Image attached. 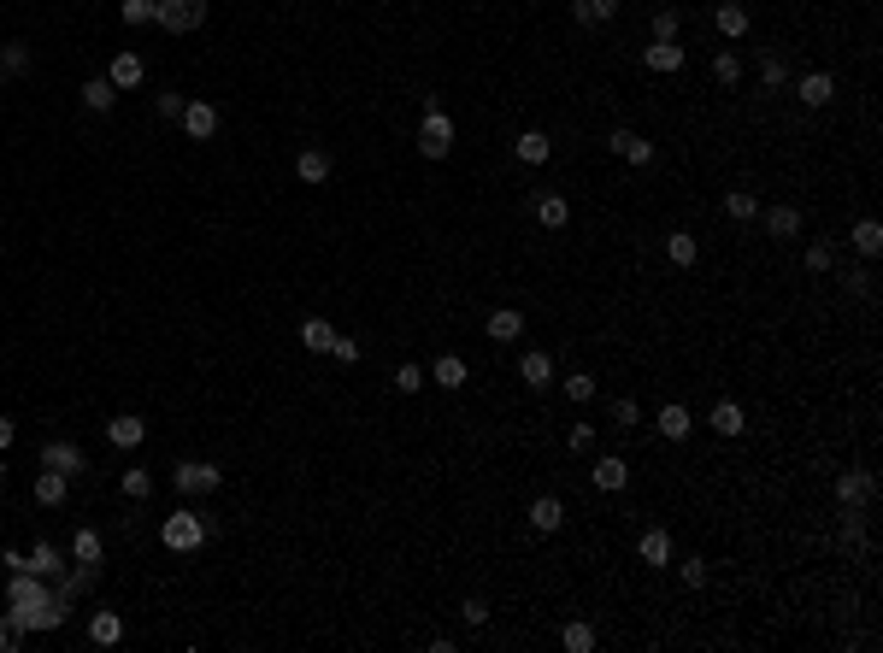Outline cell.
<instances>
[{"instance_id":"5","label":"cell","mask_w":883,"mask_h":653,"mask_svg":"<svg viewBox=\"0 0 883 653\" xmlns=\"http://www.w3.org/2000/svg\"><path fill=\"white\" fill-rule=\"evenodd\" d=\"M177 124H183L189 142H213V136H218V106H213V100H183Z\"/></svg>"},{"instance_id":"39","label":"cell","mask_w":883,"mask_h":653,"mask_svg":"<svg viewBox=\"0 0 883 653\" xmlns=\"http://www.w3.org/2000/svg\"><path fill=\"white\" fill-rule=\"evenodd\" d=\"M566 400H571V407H589V400H595V377L589 371H571L566 377Z\"/></svg>"},{"instance_id":"4","label":"cell","mask_w":883,"mask_h":653,"mask_svg":"<svg viewBox=\"0 0 883 653\" xmlns=\"http://www.w3.org/2000/svg\"><path fill=\"white\" fill-rule=\"evenodd\" d=\"M201 18H206V0H159V6H154V24H159L166 35L201 30Z\"/></svg>"},{"instance_id":"26","label":"cell","mask_w":883,"mask_h":653,"mask_svg":"<svg viewBox=\"0 0 883 653\" xmlns=\"http://www.w3.org/2000/svg\"><path fill=\"white\" fill-rule=\"evenodd\" d=\"M30 571H42L47 583H54V577L65 571V554H59V548H54V542H47V536H42V542L30 548Z\"/></svg>"},{"instance_id":"45","label":"cell","mask_w":883,"mask_h":653,"mask_svg":"<svg viewBox=\"0 0 883 653\" xmlns=\"http://www.w3.org/2000/svg\"><path fill=\"white\" fill-rule=\"evenodd\" d=\"M24 636H30V630H24V624H18V618H12V612H0V653H12V648H24Z\"/></svg>"},{"instance_id":"37","label":"cell","mask_w":883,"mask_h":653,"mask_svg":"<svg viewBox=\"0 0 883 653\" xmlns=\"http://www.w3.org/2000/svg\"><path fill=\"white\" fill-rule=\"evenodd\" d=\"M725 212H730L737 224H754V212H760V200H754L748 188H730V195H725Z\"/></svg>"},{"instance_id":"48","label":"cell","mask_w":883,"mask_h":653,"mask_svg":"<svg viewBox=\"0 0 883 653\" xmlns=\"http://www.w3.org/2000/svg\"><path fill=\"white\" fill-rule=\"evenodd\" d=\"M837 266V247L830 242H807V271H830Z\"/></svg>"},{"instance_id":"46","label":"cell","mask_w":883,"mask_h":653,"mask_svg":"<svg viewBox=\"0 0 883 653\" xmlns=\"http://www.w3.org/2000/svg\"><path fill=\"white\" fill-rule=\"evenodd\" d=\"M566 648H571V653H589V648H595V630H589L583 618H571V624H566Z\"/></svg>"},{"instance_id":"22","label":"cell","mask_w":883,"mask_h":653,"mask_svg":"<svg viewBox=\"0 0 883 653\" xmlns=\"http://www.w3.org/2000/svg\"><path fill=\"white\" fill-rule=\"evenodd\" d=\"M766 236L795 242V236H801V206H772V212H766Z\"/></svg>"},{"instance_id":"6","label":"cell","mask_w":883,"mask_h":653,"mask_svg":"<svg viewBox=\"0 0 883 653\" xmlns=\"http://www.w3.org/2000/svg\"><path fill=\"white\" fill-rule=\"evenodd\" d=\"M71 565H77V571H59V577H54V595H59V600H77L83 588L101 583V559H71Z\"/></svg>"},{"instance_id":"42","label":"cell","mask_w":883,"mask_h":653,"mask_svg":"<svg viewBox=\"0 0 883 653\" xmlns=\"http://www.w3.org/2000/svg\"><path fill=\"white\" fill-rule=\"evenodd\" d=\"M837 542H842V548H866V518H860V507H848V518H842Z\"/></svg>"},{"instance_id":"52","label":"cell","mask_w":883,"mask_h":653,"mask_svg":"<svg viewBox=\"0 0 883 653\" xmlns=\"http://www.w3.org/2000/svg\"><path fill=\"white\" fill-rule=\"evenodd\" d=\"M330 359H342V366H354V359H359V342H354V336H342V330H336V342H330Z\"/></svg>"},{"instance_id":"27","label":"cell","mask_w":883,"mask_h":653,"mask_svg":"<svg viewBox=\"0 0 883 653\" xmlns=\"http://www.w3.org/2000/svg\"><path fill=\"white\" fill-rule=\"evenodd\" d=\"M713 18H718V35H730V42H737V35H748V6H742V0H725Z\"/></svg>"},{"instance_id":"40","label":"cell","mask_w":883,"mask_h":653,"mask_svg":"<svg viewBox=\"0 0 883 653\" xmlns=\"http://www.w3.org/2000/svg\"><path fill=\"white\" fill-rule=\"evenodd\" d=\"M118 488H124V500H147V495H154V477L135 466V471H124V477H118Z\"/></svg>"},{"instance_id":"43","label":"cell","mask_w":883,"mask_h":653,"mask_svg":"<svg viewBox=\"0 0 883 653\" xmlns=\"http://www.w3.org/2000/svg\"><path fill=\"white\" fill-rule=\"evenodd\" d=\"M677 30H683V18H677L671 6L654 12V42H677Z\"/></svg>"},{"instance_id":"13","label":"cell","mask_w":883,"mask_h":653,"mask_svg":"<svg viewBox=\"0 0 883 653\" xmlns=\"http://www.w3.org/2000/svg\"><path fill=\"white\" fill-rule=\"evenodd\" d=\"M106 442L130 454V447H142V442H147V424L135 418V412H118V418H106Z\"/></svg>"},{"instance_id":"23","label":"cell","mask_w":883,"mask_h":653,"mask_svg":"<svg viewBox=\"0 0 883 653\" xmlns=\"http://www.w3.org/2000/svg\"><path fill=\"white\" fill-rule=\"evenodd\" d=\"M89 642L95 648H118L124 642V618H118V612H95V618H89Z\"/></svg>"},{"instance_id":"2","label":"cell","mask_w":883,"mask_h":653,"mask_svg":"<svg viewBox=\"0 0 883 653\" xmlns=\"http://www.w3.org/2000/svg\"><path fill=\"white\" fill-rule=\"evenodd\" d=\"M171 488H177L183 500H189V495H218V488H224V471L213 466V459H183V466L171 471Z\"/></svg>"},{"instance_id":"31","label":"cell","mask_w":883,"mask_h":653,"mask_svg":"<svg viewBox=\"0 0 883 653\" xmlns=\"http://www.w3.org/2000/svg\"><path fill=\"white\" fill-rule=\"evenodd\" d=\"M295 171H301V183H330V154L325 147H306V154L295 159Z\"/></svg>"},{"instance_id":"7","label":"cell","mask_w":883,"mask_h":653,"mask_svg":"<svg viewBox=\"0 0 883 653\" xmlns=\"http://www.w3.org/2000/svg\"><path fill=\"white\" fill-rule=\"evenodd\" d=\"M42 466L65 471V477H83V471H89V454H83L77 442H42Z\"/></svg>"},{"instance_id":"9","label":"cell","mask_w":883,"mask_h":653,"mask_svg":"<svg viewBox=\"0 0 883 653\" xmlns=\"http://www.w3.org/2000/svg\"><path fill=\"white\" fill-rule=\"evenodd\" d=\"M47 600V577L42 571H12L6 577V607H35Z\"/></svg>"},{"instance_id":"20","label":"cell","mask_w":883,"mask_h":653,"mask_svg":"<svg viewBox=\"0 0 883 653\" xmlns=\"http://www.w3.org/2000/svg\"><path fill=\"white\" fill-rule=\"evenodd\" d=\"M642 65L660 71V77H671V71H683V47L677 42H654V47H642Z\"/></svg>"},{"instance_id":"18","label":"cell","mask_w":883,"mask_h":653,"mask_svg":"<svg viewBox=\"0 0 883 653\" xmlns=\"http://www.w3.org/2000/svg\"><path fill=\"white\" fill-rule=\"evenodd\" d=\"M637 554H642V565H660V571H666V565L677 559V548H671V536H666V530H642Z\"/></svg>"},{"instance_id":"51","label":"cell","mask_w":883,"mask_h":653,"mask_svg":"<svg viewBox=\"0 0 883 653\" xmlns=\"http://www.w3.org/2000/svg\"><path fill=\"white\" fill-rule=\"evenodd\" d=\"M459 618H466L471 630H477V624H489V600H483V595H466V607H459Z\"/></svg>"},{"instance_id":"59","label":"cell","mask_w":883,"mask_h":653,"mask_svg":"<svg viewBox=\"0 0 883 653\" xmlns=\"http://www.w3.org/2000/svg\"><path fill=\"white\" fill-rule=\"evenodd\" d=\"M12 442H18V424H12V418H0V454H6Z\"/></svg>"},{"instance_id":"11","label":"cell","mask_w":883,"mask_h":653,"mask_svg":"<svg viewBox=\"0 0 883 653\" xmlns=\"http://www.w3.org/2000/svg\"><path fill=\"white\" fill-rule=\"evenodd\" d=\"M872 495H878L872 471H842L837 477V500H842V507H872Z\"/></svg>"},{"instance_id":"33","label":"cell","mask_w":883,"mask_h":653,"mask_svg":"<svg viewBox=\"0 0 883 653\" xmlns=\"http://www.w3.org/2000/svg\"><path fill=\"white\" fill-rule=\"evenodd\" d=\"M330 342H336L330 318H306V324H301V347H313V354H330Z\"/></svg>"},{"instance_id":"53","label":"cell","mask_w":883,"mask_h":653,"mask_svg":"<svg viewBox=\"0 0 883 653\" xmlns=\"http://www.w3.org/2000/svg\"><path fill=\"white\" fill-rule=\"evenodd\" d=\"M613 424L618 430H637V400H613Z\"/></svg>"},{"instance_id":"60","label":"cell","mask_w":883,"mask_h":653,"mask_svg":"<svg viewBox=\"0 0 883 653\" xmlns=\"http://www.w3.org/2000/svg\"><path fill=\"white\" fill-rule=\"evenodd\" d=\"M0 483H6V454H0Z\"/></svg>"},{"instance_id":"36","label":"cell","mask_w":883,"mask_h":653,"mask_svg":"<svg viewBox=\"0 0 883 653\" xmlns=\"http://www.w3.org/2000/svg\"><path fill=\"white\" fill-rule=\"evenodd\" d=\"M71 559H101V530H95V524H77V536H71Z\"/></svg>"},{"instance_id":"30","label":"cell","mask_w":883,"mask_h":653,"mask_svg":"<svg viewBox=\"0 0 883 653\" xmlns=\"http://www.w3.org/2000/svg\"><path fill=\"white\" fill-rule=\"evenodd\" d=\"M707 424H713L718 436H742V430H748V418H742V407H737V400H718V407H713V418H707Z\"/></svg>"},{"instance_id":"8","label":"cell","mask_w":883,"mask_h":653,"mask_svg":"<svg viewBox=\"0 0 883 653\" xmlns=\"http://www.w3.org/2000/svg\"><path fill=\"white\" fill-rule=\"evenodd\" d=\"M525 518H530V530H537V536H554V530H566V500H559V495H537Z\"/></svg>"},{"instance_id":"10","label":"cell","mask_w":883,"mask_h":653,"mask_svg":"<svg viewBox=\"0 0 883 653\" xmlns=\"http://www.w3.org/2000/svg\"><path fill=\"white\" fill-rule=\"evenodd\" d=\"M106 77H112V89H142V77H147V59L142 54H130V47H124V54H112V65H106Z\"/></svg>"},{"instance_id":"50","label":"cell","mask_w":883,"mask_h":653,"mask_svg":"<svg viewBox=\"0 0 883 653\" xmlns=\"http://www.w3.org/2000/svg\"><path fill=\"white\" fill-rule=\"evenodd\" d=\"M566 447H571V454H589V447H595V424H571V430H566Z\"/></svg>"},{"instance_id":"29","label":"cell","mask_w":883,"mask_h":653,"mask_svg":"<svg viewBox=\"0 0 883 653\" xmlns=\"http://www.w3.org/2000/svg\"><path fill=\"white\" fill-rule=\"evenodd\" d=\"M83 106H89V112H112V106H118L112 77H89V83H83Z\"/></svg>"},{"instance_id":"1","label":"cell","mask_w":883,"mask_h":653,"mask_svg":"<svg viewBox=\"0 0 883 653\" xmlns=\"http://www.w3.org/2000/svg\"><path fill=\"white\" fill-rule=\"evenodd\" d=\"M213 530L218 524L213 518H201V512H189V507H177L166 524H159V542L171 548V554H201L206 542H213Z\"/></svg>"},{"instance_id":"24","label":"cell","mask_w":883,"mask_h":653,"mask_svg":"<svg viewBox=\"0 0 883 653\" xmlns=\"http://www.w3.org/2000/svg\"><path fill=\"white\" fill-rule=\"evenodd\" d=\"M466 359H459V354H442L436 359V366H430V383H436V388H466Z\"/></svg>"},{"instance_id":"3","label":"cell","mask_w":883,"mask_h":653,"mask_svg":"<svg viewBox=\"0 0 883 653\" xmlns=\"http://www.w3.org/2000/svg\"><path fill=\"white\" fill-rule=\"evenodd\" d=\"M447 147H454V118H447L442 106H425V118H418V154L447 159Z\"/></svg>"},{"instance_id":"14","label":"cell","mask_w":883,"mask_h":653,"mask_svg":"<svg viewBox=\"0 0 883 653\" xmlns=\"http://www.w3.org/2000/svg\"><path fill=\"white\" fill-rule=\"evenodd\" d=\"M483 336H489V342H518V336H525V312L518 306H501V312H489V324H483Z\"/></svg>"},{"instance_id":"17","label":"cell","mask_w":883,"mask_h":653,"mask_svg":"<svg viewBox=\"0 0 883 653\" xmlns=\"http://www.w3.org/2000/svg\"><path fill=\"white\" fill-rule=\"evenodd\" d=\"M518 377H525V388H548V383H554V354L530 347V354L518 359Z\"/></svg>"},{"instance_id":"57","label":"cell","mask_w":883,"mask_h":653,"mask_svg":"<svg viewBox=\"0 0 883 653\" xmlns=\"http://www.w3.org/2000/svg\"><path fill=\"white\" fill-rule=\"evenodd\" d=\"M848 288L854 295H872V271H848Z\"/></svg>"},{"instance_id":"32","label":"cell","mask_w":883,"mask_h":653,"mask_svg":"<svg viewBox=\"0 0 883 653\" xmlns=\"http://www.w3.org/2000/svg\"><path fill=\"white\" fill-rule=\"evenodd\" d=\"M537 218H542V230H566V224H571L566 195H542V200H537Z\"/></svg>"},{"instance_id":"56","label":"cell","mask_w":883,"mask_h":653,"mask_svg":"<svg viewBox=\"0 0 883 653\" xmlns=\"http://www.w3.org/2000/svg\"><path fill=\"white\" fill-rule=\"evenodd\" d=\"M571 18H577L583 30H595V12H589V0H571Z\"/></svg>"},{"instance_id":"16","label":"cell","mask_w":883,"mask_h":653,"mask_svg":"<svg viewBox=\"0 0 883 653\" xmlns=\"http://www.w3.org/2000/svg\"><path fill=\"white\" fill-rule=\"evenodd\" d=\"M589 483L601 488V495H618V488L630 483V466L618 454H607V459H595V471H589Z\"/></svg>"},{"instance_id":"55","label":"cell","mask_w":883,"mask_h":653,"mask_svg":"<svg viewBox=\"0 0 883 653\" xmlns=\"http://www.w3.org/2000/svg\"><path fill=\"white\" fill-rule=\"evenodd\" d=\"M0 565H6V571H30V554H24V548H6Z\"/></svg>"},{"instance_id":"58","label":"cell","mask_w":883,"mask_h":653,"mask_svg":"<svg viewBox=\"0 0 883 653\" xmlns=\"http://www.w3.org/2000/svg\"><path fill=\"white\" fill-rule=\"evenodd\" d=\"M589 12H595V24H607L618 12V0H589Z\"/></svg>"},{"instance_id":"19","label":"cell","mask_w":883,"mask_h":653,"mask_svg":"<svg viewBox=\"0 0 883 653\" xmlns=\"http://www.w3.org/2000/svg\"><path fill=\"white\" fill-rule=\"evenodd\" d=\"M795 95H801V106H830L837 83H830V71H807V77L795 83Z\"/></svg>"},{"instance_id":"38","label":"cell","mask_w":883,"mask_h":653,"mask_svg":"<svg viewBox=\"0 0 883 653\" xmlns=\"http://www.w3.org/2000/svg\"><path fill=\"white\" fill-rule=\"evenodd\" d=\"M854 247H860V254L872 259L878 247H883V224H878V218H860V224H854Z\"/></svg>"},{"instance_id":"47","label":"cell","mask_w":883,"mask_h":653,"mask_svg":"<svg viewBox=\"0 0 883 653\" xmlns=\"http://www.w3.org/2000/svg\"><path fill=\"white\" fill-rule=\"evenodd\" d=\"M154 6H159V0H124L118 18H124V24H154Z\"/></svg>"},{"instance_id":"44","label":"cell","mask_w":883,"mask_h":653,"mask_svg":"<svg viewBox=\"0 0 883 653\" xmlns=\"http://www.w3.org/2000/svg\"><path fill=\"white\" fill-rule=\"evenodd\" d=\"M395 388H401V395H418V388H425V366H413V359L395 366Z\"/></svg>"},{"instance_id":"35","label":"cell","mask_w":883,"mask_h":653,"mask_svg":"<svg viewBox=\"0 0 883 653\" xmlns=\"http://www.w3.org/2000/svg\"><path fill=\"white\" fill-rule=\"evenodd\" d=\"M760 83H766V89H783V83H789V59H783L778 47L760 54Z\"/></svg>"},{"instance_id":"54","label":"cell","mask_w":883,"mask_h":653,"mask_svg":"<svg viewBox=\"0 0 883 653\" xmlns=\"http://www.w3.org/2000/svg\"><path fill=\"white\" fill-rule=\"evenodd\" d=\"M154 106H159V118H177V112H183V95H177V89H166V95L154 100Z\"/></svg>"},{"instance_id":"21","label":"cell","mask_w":883,"mask_h":653,"mask_svg":"<svg viewBox=\"0 0 883 653\" xmlns=\"http://www.w3.org/2000/svg\"><path fill=\"white\" fill-rule=\"evenodd\" d=\"M513 154H518V166H548L554 142H548V136H542V130H525V136H518V142H513Z\"/></svg>"},{"instance_id":"15","label":"cell","mask_w":883,"mask_h":653,"mask_svg":"<svg viewBox=\"0 0 883 653\" xmlns=\"http://www.w3.org/2000/svg\"><path fill=\"white\" fill-rule=\"evenodd\" d=\"M607 147H613L618 159H630V166H654V142H642L637 130H613V136H607Z\"/></svg>"},{"instance_id":"12","label":"cell","mask_w":883,"mask_h":653,"mask_svg":"<svg viewBox=\"0 0 883 653\" xmlns=\"http://www.w3.org/2000/svg\"><path fill=\"white\" fill-rule=\"evenodd\" d=\"M30 495H35V507H47V512H54V507H65V500H71V477L42 466V477H35V488H30Z\"/></svg>"},{"instance_id":"41","label":"cell","mask_w":883,"mask_h":653,"mask_svg":"<svg viewBox=\"0 0 883 653\" xmlns=\"http://www.w3.org/2000/svg\"><path fill=\"white\" fill-rule=\"evenodd\" d=\"M713 77L725 83V89H737V83H742V54H730V47H725V54L713 59Z\"/></svg>"},{"instance_id":"49","label":"cell","mask_w":883,"mask_h":653,"mask_svg":"<svg viewBox=\"0 0 883 653\" xmlns=\"http://www.w3.org/2000/svg\"><path fill=\"white\" fill-rule=\"evenodd\" d=\"M683 588H707V559H677Z\"/></svg>"},{"instance_id":"25","label":"cell","mask_w":883,"mask_h":653,"mask_svg":"<svg viewBox=\"0 0 883 653\" xmlns=\"http://www.w3.org/2000/svg\"><path fill=\"white\" fill-rule=\"evenodd\" d=\"M689 430H695V418L677 407V400H671V407H660V436H666V442H689Z\"/></svg>"},{"instance_id":"28","label":"cell","mask_w":883,"mask_h":653,"mask_svg":"<svg viewBox=\"0 0 883 653\" xmlns=\"http://www.w3.org/2000/svg\"><path fill=\"white\" fill-rule=\"evenodd\" d=\"M666 259L671 266H695V259H701V242H695L689 230H671L666 236Z\"/></svg>"},{"instance_id":"34","label":"cell","mask_w":883,"mask_h":653,"mask_svg":"<svg viewBox=\"0 0 883 653\" xmlns=\"http://www.w3.org/2000/svg\"><path fill=\"white\" fill-rule=\"evenodd\" d=\"M30 71V47L24 42H0V77H24Z\"/></svg>"}]
</instances>
